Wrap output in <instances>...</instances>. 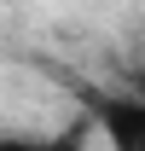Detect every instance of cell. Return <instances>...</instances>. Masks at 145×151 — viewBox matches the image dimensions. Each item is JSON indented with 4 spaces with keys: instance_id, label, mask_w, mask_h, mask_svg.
<instances>
[{
    "instance_id": "obj_1",
    "label": "cell",
    "mask_w": 145,
    "mask_h": 151,
    "mask_svg": "<svg viewBox=\"0 0 145 151\" xmlns=\"http://www.w3.org/2000/svg\"><path fill=\"white\" fill-rule=\"evenodd\" d=\"M93 122L110 139V151H145V93H99Z\"/></svg>"
},
{
    "instance_id": "obj_2",
    "label": "cell",
    "mask_w": 145,
    "mask_h": 151,
    "mask_svg": "<svg viewBox=\"0 0 145 151\" xmlns=\"http://www.w3.org/2000/svg\"><path fill=\"white\" fill-rule=\"evenodd\" d=\"M0 151H81V128L70 134H52V139H29V134H6Z\"/></svg>"
}]
</instances>
